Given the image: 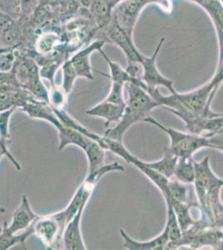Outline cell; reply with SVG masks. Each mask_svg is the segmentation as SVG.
Instances as JSON below:
<instances>
[{
  "label": "cell",
  "mask_w": 223,
  "mask_h": 250,
  "mask_svg": "<svg viewBox=\"0 0 223 250\" xmlns=\"http://www.w3.org/2000/svg\"><path fill=\"white\" fill-rule=\"evenodd\" d=\"M62 88L63 91L65 92L66 94L68 95L70 93L71 90L73 89L74 82L76 80V72L74 70V67L72 65L69 60H66L63 62L62 66Z\"/></svg>",
  "instance_id": "obj_18"
},
{
  "label": "cell",
  "mask_w": 223,
  "mask_h": 250,
  "mask_svg": "<svg viewBox=\"0 0 223 250\" xmlns=\"http://www.w3.org/2000/svg\"><path fill=\"white\" fill-rule=\"evenodd\" d=\"M223 67H220L209 82L188 93L179 94L176 91L165 96L160 93L159 88L148 89L147 92L159 107L183 120L189 133L203 135L210 130L212 118L223 116V114L211 109L212 100L223 83Z\"/></svg>",
  "instance_id": "obj_1"
},
{
  "label": "cell",
  "mask_w": 223,
  "mask_h": 250,
  "mask_svg": "<svg viewBox=\"0 0 223 250\" xmlns=\"http://www.w3.org/2000/svg\"><path fill=\"white\" fill-rule=\"evenodd\" d=\"M17 61V55L12 48L0 49V72L9 73L13 71Z\"/></svg>",
  "instance_id": "obj_19"
},
{
  "label": "cell",
  "mask_w": 223,
  "mask_h": 250,
  "mask_svg": "<svg viewBox=\"0 0 223 250\" xmlns=\"http://www.w3.org/2000/svg\"><path fill=\"white\" fill-rule=\"evenodd\" d=\"M128 99L126 101L124 112L116 127L108 128L103 136L118 142L122 143L125 133L129 128L145 118L159 104L145 89L135 83H127Z\"/></svg>",
  "instance_id": "obj_3"
},
{
  "label": "cell",
  "mask_w": 223,
  "mask_h": 250,
  "mask_svg": "<svg viewBox=\"0 0 223 250\" xmlns=\"http://www.w3.org/2000/svg\"><path fill=\"white\" fill-rule=\"evenodd\" d=\"M173 177L182 184H193L195 179V166L192 158H178Z\"/></svg>",
  "instance_id": "obj_17"
},
{
  "label": "cell",
  "mask_w": 223,
  "mask_h": 250,
  "mask_svg": "<svg viewBox=\"0 0 223 250\" xmlns=\"http://www.w3.org/2000/svg\"><path fill=\"white\" fill-rule=\"evenodd\" d=\"M120 234L123 239L122 245L127 250H167V245L169 243L168 229L165 227L163 232L148 241L140 242L133 239L130 236L125 233L124 230L120 229Z\"/></svg>",
  "instance_id": "obj_12"
},
{
  "label": "cell",
  "mask_w": 223,
  "mask_h": 250,
  "mask_svg": "<svg viewBox=\"0 0 223 250\" xmlns=\"http://www.w3.org/2000/svg\"><path fill=\"white\" fill-rule=\"evenodd\" d=\"M103 40H97L89 44L88 47L82 48L71 58L70 61L74 70L76 72L77 77L85 78L88 80H93L92 68L90 65V56L94 51H99V49L104 45Z\"/></svg>",
  "instance_id": "obj_9"
},
{
  "label": "cell",
  "mask_w": 223,
  "mask_h": 250,
  "mask_svg": "<svg viewBox=\"0 0 223 250\" xmlns=\"http://www.w3.org/2000/svg\"><path fill=\"white\" fill-rule=\"evenodd\" d=\"M85 206L82 205L68 222L62 236V247L67 250H86L81 230V220Z\"/></svg>",
  "instance_id": "obj_8"
},
{
  "label": "cell",
  "mask_w": 223,
  "mask_h": 250,
  "mask_svg": "<svg viewBox=\"0 0 223 250\" xmlns=\"http://www.w3.org/2000/svg\"><path fill=\"white\" fill-rule=\"evenodd\" d=\"M39 217L33 210L27 195L23 194L20 206L13 213L11 223L7 225V229L12 233H20L30 227Z\"/></svg>",
  "instance_id": "obj_10"
},
{
  "label": "cell",
  "mask_w": 223,
  "mask_h": 250,
  "mask_svg": "<svg viewBox=\"0 0 223 250\" xmlns=\"http://www.w3.org/2000/svg\"><path fill=\"white\" fill-rule=\"evenodd\" d=\"M123 86L118 83H112L110 92L104 101L116 104H125L126 101L123 98Z\"/></svg>",
  "instance_id": "obj_22"
},
{
  "label": "cell",
  "mask_w": 223,
  "mask_h": 250,
  "mask_svg": "<svg viewBox=\"0 0 223 250\" xmlns=\"http://www.w3.org/2000/svg\"><path fill=\"white\" fill-rule=\"evenodd\" d=\"M143 122L155 125L170 137L171 145L167 148L171 154L178 158H192V154L201 148H215L223 151V134L215 136H203L191 133H183L174 128L165 127L153 117H147Z\"/></svg>",
  "instance_id": "obj_4"
},
{
  "label": "cell",
  "mask_w": 223,
  "mask_h": 250,
  "mask_svg": "<svg viewBox=\"0 0 223 250\" xmlns=\"http://www.w3.org/2000/svg\"><path fill=\"white\" fill-rule=\"evenodd\" d=\"M125 104H116L113 103L102 102L86 112L89 116L99 117L105 120V127L108 128L112 123L119 122L124 112Z\"/></svg>",
  "instance_id": "obj_13"
},
{
  "label": "cell",
  "mask_w": 223,
  "mask_h": 250,
  "mask_svg": "<svg viewBox=\"0 0 223 250\" xmlns=\"http://www.w3.org/2000/svg\"><path fill=\"white\" fill-rule=\"evenodd\" d=\"M209 160V157H206L202 162L194 161L195 179L193 184L206 220L213 227L223 229V206L220 193L223 180L212 172Z\"/></svg>",
  "instance_id": "obj_2"
},
{
  "label": "cell",
  "mask_w": 223,
  "mask_h": 250,
  "mask_svg": "<svg viewBox=\"0 0 223 250\" xmlns=\"http://www.w3.org/2000/svg\"><path fill=\"white\" fill-rule=\"evenodd\" d=\"M147 0H124L115 9L114 22L119 28L133 39V31L137 20Z\"/></svg>",
  "instance_id": "obj_7"
},
{
  "label": "cell",
  "mask_w": 223,
  "mask_h": 250,
  "mask_svg": "<svg viewBox=\"0 0 223 250\" xmlns=\"http://www.w3.org/2000/svg\"><path fill=\"white\" fill-rule=\"evenodd\" d=\"M108 38L114 44L119 46L127 56V62H140L143 54L138 50L133 43V39L128 37L119 25L113 21L107 32ZM141 63V62H140Z\"/></svg>",
  "instance_id": "obj_11"
},
{
  "label": "cell",
  "mask_w": 223,
  "mask_h": 250,
  "mask_svg": "<svg viewBox=\"0 0 223 250\" xmlns=\"http://www.w3.org/2000/svg\"><path fill=\"white\" fill-rule=\"evenodd\" d=\"M20 1V9L21 13L28 14V12L31 10L33 5L35 3V0H19Z\"/></svg>",
  "instance_id": "obj_24"
},
{
  "label": "cell",
  "mask_w": 223,
  "mask_h": 250,
  "mask_svg": "<svg viewBox=\"0 0 223 250\" xmlns=\"http://www.w3.org/2000/svg\"><path fill=\"white\" fill-rule=\"evenodd\" d=\"M68 224L63 210L45 216H40L34 221V234L40 238L48 249L57 250L61 247L62 236Z\"/></svg>",
  "instance_id": "obj_5"
},
{
  "label": "cell",
  "mask_w": 223,
  "mask_h": 250,
  "mask_svg": "<svg viewBox=\"0 0 223 250\" xmlns=\"http://www.w3.org/2000/svg\"><path fill=\"white\" fill-rule=\"evenodd\" d=\"M164 40L165 39L162 38L152 56L147 57L145 56L144 54L142 55L141 62H140L142 68V80L147 86V91L148 89H153V88H159L160 86H163L171 92V94H174L176 90L173 86V82L172 80L164 77L157 67V58L162 48V46L163 44Z\"/></svg>",
  "instance_id": "obj_6"
},
{
  "label": "cell",
  "mask_w": 223,
  "mask_h": 250,
  "mask_svg": "<svg viewBox=\"0 0 223 250\" xmlns=\"http://www.w3.org/2000/svg\"><path fill=\"white\" fill-rule=\"evenodd\" d=\"M16 108H9L8 110L0 112V138L8 143L10 140V134H9V121L12 114Z\"/></svg>",
  "instance_id": "obj_21"
},
{
  "label": "cell",
  "mask_w": 223,
  "mask_h": 250,
  "mask_svg": "<svg viewBox=\"0 0 223 250\" xmlns=\"http://www.w3.org/2000/svg\"><path fill=\"white\" fill-rule=\"evenodd\" d=\"M93 13L98 16H105L108 11V3L107 0H93L92 3Z\"/></svg>",
  "instance_id": "obj_23"
},
{
  "label": "cell",
  "mask_w": 223,
  "mask_h": 250,
  "mask_svg": "<svg viewBox=\"0 0 223 250\" xmlns=\"http://www.w3.org/2000/svg\"><path fill=\"white\" fill-rule=\"evenodd\" d=\"M67 100V94L62 88L53 87L50 91H48V105L53 108L61 109L63 108Z\"/></svg>",
  "instance_id": "obj_20"
},
{
  "label": "cell",
  "mask_w": 223,
  "mask_h": 250,
  "mask_svg": "<svg viewBox=\"0 0 223 250\" xmlns=\"http://www.w3.org/2000/svg\"><path fill=\"white\" fill-rule=\"evenodd\" d=\"M99 51L103 57V59L106 60V62L109 66V69H110V74L109 75L104 74V73H101V72H99V74L112 80V83H120L122 85L127 84V83H135V84L140 86L147 91V86L142 80H136L134 78L130 76L125 69H123L121 66L119 65V63L113 62L110 58H108L107 54L102 51V48L99 49Z\"/></svg>",
  "instance_id": "obj_14"
},
{
  "label": "cell",
  "mask_w": 223,
  "mask_h": 250,
  "mask_svg": "<svg viewBox=\"0 0 223 250\" xmlns=\"http://www.w3.org/2000/svg\"><path fill=\"white\" fill-rule=\"evenodd\" d=\"M32 234H34L32 225L26 230L15 233H12L7 229V223L5 222L0 230V250H10L18 245H22L25 247L26 240Z\"/></svg>",
  "instance_id": "obj_15"
},
{
  "label": "cell",
  "mask_w": 223,
  "mask_h": 250,
  "mask_svg": "<svg viewBox=\"0 0 223 250\" xmlns=\"http://www.w3.org/2000/svg\"><path fill=\"white\" fill-rule=\"evenodd\" d=\"M178 158L175 155L171 154L167 148H166L164 156L158 161L153 163H147V167L153 168V170L157 171L158 173H161L162 176L170 179L173 177V173L175 170L176 165L178 163Z\"/></svg>",
  "instance_id": "obj_16"
}]
</instances>
